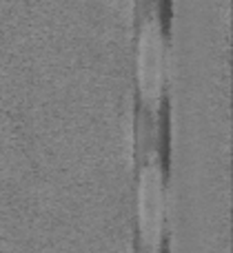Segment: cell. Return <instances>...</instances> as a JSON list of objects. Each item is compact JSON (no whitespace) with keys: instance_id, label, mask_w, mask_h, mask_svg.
Masks as SVG:
<instances>
[{"instance_id":"1","label":"cell","mask_w":233,"mask_h":253,"mask_svg":"<svg viewBox=\"0 0 233 253\" xmlns=\"http://www.w3.org/2000/svg\"><path fill=\"white\" fill-rule=\"evenodd\" d=\"M164 175L160 160L151 153L138 178V233L145 253H160L164 236Z\"/></svg>"},{"instance_id":"2","label":"cell","mask_w":233,"mask_h":253,"mask_svg":"<svg viewBox=\"0 0 233 253\" xmlns=\"http://www.w3.org/2000/svg\"><path fill=\"white\" fill-rule=\"evenodd\" d=\"M164 69H167V51H164L162 27L154 16H149L140 27L136 51V78L140 98L149 109H155L164 89Z\"/></svg>"}]
</instances>
